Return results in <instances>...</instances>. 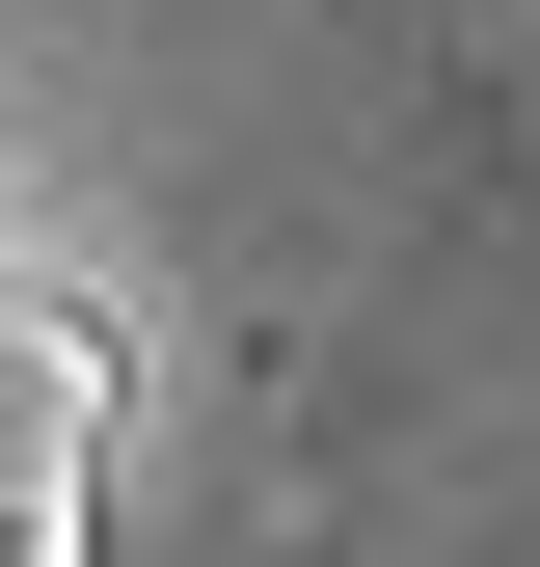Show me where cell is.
Instances as JSON below:
<instances>
[{"mask_svg": "<svg viewBox=\"0 0 540 567\" xmlns=\"http://www.w3.org/2000/svg\"><path fill=\"white\" fill-rule=\"evenodd\" d=\"M82 514H108V324L0 270V567H82Z\"/></svg>", "mask_w": 540, "mask_h": 567, "instance_id": "obj_1", "label": "cell"}]
</instances>
